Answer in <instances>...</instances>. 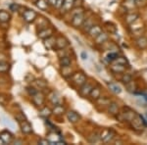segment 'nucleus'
<instances>
[{
	"label": "nucleus",
	"instance_id": "1",
	"mask_svg": "<svg viewBox=\"0 0 147 145\" xmlns=\"http://www.w3.org/2000/svg\"><path fill=\"white\" fill-rule=\"evenodd\" d=\"M36 16H37V14L35 13L34 10H30V9L24 11V13H23V19L27 23L34 22L35 19H36Z\"/></svg>",
	"mask_w": 147,
	"mask_h": 145
},
{
	"label": "nucleus",
	"instance_id": "2",
	"mask_svg": "<svg viewBox=\"0 0 147 145\" xmlns=\"http://www.w3.org/2000/svg\"><path fill=\"white\" fill-rule=\"evenodd\" d=\"M84 21V13L82 12H80V13H77L76 15L73 16V19H72V25L74 26L75 28H78L80 26L82 25Z\"/></svg>",
	"mask_w": 147,
	"mask_h": 145
},
{
	"label": "nucleus",
	"instance_id": "3",
	"mask_svg": "<svg viewBox=\"0 0 147 145\" xmlns=\"http://www.w3.org/2000/svg\"><path fill=\"white\" fill-rule=\"evenodd\" d=\"M20 125H21V130H22L23 134H30L32 132V125H30V123L27 122L26 120L22 121V122H20Z\"/></svg>",
	"mask_w": 147,
	"mask_h": 145
},
{
	"label": "nucleus",
	"instance_id": "4",
	"mask_svg": "<svg viewBox=\"0 0 147 145\" xmlns=\"http://www.w3.org/2000/svg\"><path fill=\"white\" fill-rule=\"evenodd\" d=\"M68 45V40L63 36H59L55 40V46L54 48L56 49H64Z\"/></svg>",
	"mask_w": 147,
	"mask_h": 145
},
{
	"label": "nucleus",
	"instance_id": "5",
	"mask_svg": "<svg viewBox=\"0 0 147 145\" xmlns=\"http://www.w3.org/2000/svg\"><path fill=\"white\" fill-rule=\"evenodd\" d=\"M85 80H86V78H85V76L82 73L76 74L73 77V82L77 85H82L85 82Z\"/></svg>",
	"mask_w": 147,
	"mask_h": 145
},
{
	"label": "nucleus",
	"instance_id": "6",
	"mask_svg": "<svg viewBox=\"0 0 147 145\" xmlns=\"http://www.w3.org/2000/svg\"><path fill=\"white\" fill-rule=\"evenodd\" d=\"M0 138L2 139V141L4 142V143L6 144H9L12 142V140H13V135L10 132H8V130H4V132H2L1 134H0Z\"/></svg>",
	"mask_w": 147,
	"mask_h": 145
},
{
	"label": "nucleus",
	"instance_id": "7",
	"mask_svg": "<svg viewBox=\"0 0 147 145\" xmlns=\"http://www.w3.org/2000/svg\"><path fill=\"white\" fill-rule=\"evenodd\" d=\"M93 88V86L90 84H82V88L80 89V94L82 95V97H85V96H87L89 93H90V91H91V89Z\"/></svg>",
	"mask_w": 147,
	"mask_h": 145
},
{
	"label": "nucleus",
	"instance_id": "8",
	"mask_svg": "<svg viewBox=\"0 0 147 145\" xmlns=\"http://www.w3.org/2000/svg\"><path fill=\"white\" fill-rule=\"evenodd\" d=\"M52 34H53V30L49 28H45L38 32V37H40V38H42V39L48 38V37L52 36Z\"/></svg>",
	"mask_w": 147,
	"mask_h": 145
},
{
	"label": "nucleus",
	"instance_id": "9",
	"mask_svg": "<svg viewBox=\"0 0 147 145\" xmlns=\"http://www.w3.org/2000/svg\"><path fill=\"white\" fill-rule=\"evenodd\" d=\"M114 136V132L111 129H106L104 130L103 132H102L101 134V139L103 140L104 142H109L111 139L113 138Z\"/></svg>",
	"mask_w": 147,
	"mask_h": 145
},
{
	"label": "nucleus",
	"instance_id": "10",
	"mask_svg": "<svg viewBox=\"0 0 147 145\" xmlns=\"http://www.w3.org/2000/svg\"><path fill=\"white\" fill-rule=\"evenodd\" d=\"M32 101H34V103L35 104L36 106H40L43 104V101H44V97L43 95L41 93H39V92H36L34 95H32Z\"/></svg>",
	"mask_w": 147,
	"mask_h": 145
},
{
	"label": "nucleus",
	"instance_id": "11",
	"mask_svg": "<svg viewBox=\"0 0 147 145\" xmlns=\"http://www.w3.org/2000/svg\"><path fill=\"white\" fill-rule=\"evenodd\" d=\"M74 5V0H64L63 1V4L61 6V10L62 12H68L72 9V7Z\"/></svg>",
	"mask_w": 147,
	"mask_h": 145
},
{
	"label": "nucleus",
	"instance_id": "12",
	"mask_svg": "<svg viewBox=\"0 0 147 145\" xmlns=\"http://www.w3.org/2000/svg\"><path fill=\"white\" fill-rule=\"evenodd\" d=\"M89 34H90L91 37H93V38H95L96 36H98L99 34L102 32V30L101 28L99 27V26H92V28H90V30H88Z\"/></svg>",
	"mask_w": 147,
	"mask_h": 145
},
{
	"label": "nucleus",
	"instance_id": "13",
	"mask_svg": "<svg viewBox=\"0 0 147 145\" xmlns=\"http://www.w3.org/2000/svg\"><path fill=\"white\" fill-rule=\"evenodd\" d=\"M67 118L71 123H77V122H79V120H80V116L74 111L69 112L67 114Z\"/></svg>",
	"mask_w": 147,
	"mask_h": 145
},
{
	"label": "nucleus",
	"instance_id": "14",
	"mask_svg": "<svg viewBox=\"0 0 147 145\" xmlns=\"http://www.w3.org/2000/svg\"><path fill=\"white\" fill-rule=\"evenodd\" d=\"M60 65L63 68H69L71 65V59L68 56H63L60 58Z\"/></svg>",
	"mask_w": 147,
	"mask_h": 145
},
{
	"label": "nucleus",
	"instance_id": "15",
	"mask_svg": "<svg viewBox=\"0 0 147 145\" xmlns=\"http://www.w3.org/2000/svg\"><path fill=\"white\" fill-rule=\"evenodd\" d=\"M45 40V42H44V45H45V47L47 49H52V48H54V46H55V40L56 39H54L53 37L50 36V37H48V38H46V39H44Z\"/></svg>",
	"mask_w": 147,
	"mask_h": 145
},
{
	"label": "nucleus",
	"instance_id": "16",
	"mask_svg": "<svg viewBox=\"0 0 147 145\" xmlns=\"http://www.w3.org/2000/svg\"><path fill=\"white\" fill-rule=\"evenodd\" d=\"M100 93H101V91L99 87H93V88L91 89L89 95H90V97L92 99H98L99 97H100Z\"/></svg>",
	"mask_w": 147,
	"mask_h": 145
},
{
	"label": "nucleus",
	"instance_id": "17",
	"mask_svg": "<svg viewBox=\"0 0 147 145\" xmlns=\"http://www.w3.org/2000/svg\"><path fill=\"white\" fill-rule=\"evenodd\" d=\"M108 87L111 89V91H113L114 93H116V94H120L121 92H122L121 87L116 84H108Z\"/></svg>",
	"mask_w": 147,
	"mask_h": 145
},
{
	"label": "nucleus",
	"instance_id": "18",
	"mask_svg": "<svg viewBox=\"0 0 147 145\" xmlns=\"http://www.w3.org/2000/svg\"><path fill=\"white\" fill-rule=\"evenodd\" d=\"M10 20V15L6 11H0V22L6 23Z\"/></svg>",
	"mask_w": 147,
	"mask_h": 145
},
{
	"label": "nucleus",
	"instance_id": "19",
	"mask_svg": "<svg viewBox=\"0 0 147 145\" xmlns=\"http://www.w3.org/2000/svg\"><path fill=\"white\" fill-rule=\"evenodd\" d=\"M35 5H36L37 8L41 9V10H46L47 7H48V4H47L45 0H37L35 2Z\"/></svg>",
	"mask_w": 147,
	"mask_h": 145
},
{
	"label": "nucleus",
	"instance_id": "20",
	"mask_svg": "<svg viewBox=\"0 0 147 145\" xmlns=\"http://www.w3.org/2000/svg\"><path fill=\"white\" fill-rule=\"evenodd\" d=\"M51 113H52V112L50 111V109L47 108V107H44L43 109H41V110H40L39 115L41 116V117H43V118H48L49 116L51 115Z\"/></svg>",
	"mask_w": 147,
	"mask_h": 145
},
{
	"label": "nucleus",
	"instance_id": "21",
	"mask_svg": "<svg viewBox=\"0 0 147 145\" xmlns=\"http://www.w3.org/2000/svg\"><path fill=\"white\" fill-rule=\"evenodd\" d=\"M107 38H108L107 34H104V32H101L98 36L95 37V40H96L97 43H103L104 41H106V40H107Z\"/></svg>",
	"mask_w": 147,
	"mask_h": 145
},
{
	"label": "nucleus",
	"instance_id": "22",
	"mask_svg": "<svg viewBox=\"0 0 147 145\" xmlns=\"http://www.w3.org/2000/svg\"><path fill=\"white\" fill-rule=\"evenodd\" d=\"M109 113L112 114V115H117L118 114V104L116 103H112L109 104Z\"/></svg>",
	"mask_w": 147,
	"mask_h": 145
},
{
	"label": "nucleus",
	"instance_id": "23",
	"mask_svg": "<svg viewBox=\"0 0 147 145\" xmlns=\"http://www.w3.org/2000/svg\"><path fill=\"white\" fill-rule=\"evenodd\" d=\"M64 112H65V109H64V107L61 106L60 104H59V105H55V108L53 109V113L56 114V115H62Z\"/></svg>",
	"mask_w": 147,
	"mask_h": 145
},
{
	"label": "nucleus",
	"instance_id": "24",
	"mask_svg": "<svg viewBox=\"0 0 147 145\" xmlns=\"http://www.w3.org/2000/svg\"><path fill=\"white\" fill-rule=\"evenodd\" d=\"M9 69H10V65L8 63H5V62H1L0 63V73L8 72Z\"/></svg>",
	"mask_w": 147,
	"mask_h": 145
},
{
	"label": "nucleus",
	"instance_id": "25",
	"mask_svg": "<svg viewBox=\"0 0 147 145\" xmlns=\"http://www.w3.org/2000/svg\"><path fill=\"white\" fill-rule=\"evenodd\" d=\"M50 101L54 104V105H59V104H60V98H59L58 95L55 93H52L51 97H50Z\"/></svg>",
	"mask_w": 147,
	"mask_h": 145
},
{
	"label": "nucleus",
	"instance_id": "26",
	"mask_svg": "<svg viewBox=\"0 0 147 145\" xmlns=\"http://www.w3.org/2000/svg\"><path fill=\"white\" fill-rule=\"evenodd\" d=\"M137 44L140 48H145L147 46V39L144 38V37H141V38L137 39Z\"/></svg>",
	"mask_w": 147,
	"mask_h": 145
},
{
	"label": "nucleus",
	"instance_id": "27",
	"mask_svg": "<svg viewBox=\"0 0 147 145\" xmlns=\"http://www.w3.org/2000/svg\"><path fill=\"white\" fill-rule=\"evenodd\" d=\"M99 140V135L98 134H92L90 136H88V141L90 143H94V142H97Z\"/></svg>",
	"mask_w": 147,
	"mask_h": 145
},
{
	"label": "nucleus",
	"instance_id": "28",
	"mask_svg": "<svg viewBox=\"0 0 147 145\" xmlns=\"http://www.w3.org/2000/svg\"><path fill=\"white\" fill-rule=\"evenodd\" d=\"M122 82H124L125 84H127V82H131V76L129 75V74H125L122 78Z\"/></svg>",
	"mask_w": 147,
	"mask_h": 145
},
{
	"label": "nucleus",
	"instance_id": "29",
	"mask_svg": "<svg viewBox=\"0 0 147 145\" xmlns=\"http://www.w3.org/2000/svg\"><path fill=\"white\" fill-rule=\"evenodd\" d=\"M117 58H118V54L115 53V52H111V53H109L107 55V60L110 61V62L116 60Z\"/></svg>",
	"mask_w": 147,
	"mask_h": 145
},
{
	"label": "nucleus",
	"instance_id": "30",
	"mask_svg": "<svg viewBox=\"0 0 147 145\" xmlns=\"http://www.w3.org/2000/svg\"><path fill=\"white\" fill-rule=\"evenodd\" d=\"M27 90H28V94H30V96H32V95H34V94L37 92V90H36V89H34V87H28Z\"/></svg>",
	"mask_w": 147,
	"mask_h": 145
},
{
	"label": "nucleus",
	"instance_id": "31",
	"mask_svg": "<svg viewBox=\"0 0 147 145\" xmlns=\"http://www.w3.org/2000/svg\"><path fill=\"white\" fill-rule=\"evenodd\" d=\"M19 7H20V6H19L18 4H16V3H15V4H12V5H10V9H11V10L13 11V12H15V11H17V10H18Z\"/></svg>",
	"mask_w": 147,
	"mask_h": 145
},
{
	"label": "nucleus",
	"instance_id": "32",
	"mask_svg": "<svg viewBox=\"0 0 147 145\" xmlns=\"http://www.w3.org/2000/svg\"><path fill=\"white\" fill-rule=\"evenodd\" d=\"M38 144L46 145V144H50V142H49L47 139H40V140H38Z\"/></svg>",
	"mask_w": 147,
	"mask_h": 145
},
{
	"label": "nucleus",
	"instance_id": "33",
	"mask_svg": "<svg viewBox=\"0 0 147 145\" xmlns=\"http://www.w3.org/2000/svg\"><path fill=\"white\" fill-rule=\"evenodd\" d=\"M127 63V61H125V59H124L122 57V58H118V64H121V65H125V64Z\"/></svg>",
	"mask_w": 147,
	"mask_h": 145
},
{
	"label": "nucleus",
	"instance_id": "34",
	"mask_svg": "<svg viewBox=\"0 0 147 145\" xmlns=\"http://www.w3.org/2000/svg\"><path fill=\"white\" fill-rule=\"evenodd\" d=\"M80 57H82V60H86V59H87V54H86V52H82V54H80Z\"/></svg>",
	"mask_w": 147,
	"mask_h": 145
},
{
	"label": "nucleus",
	"instance_id": "35",
	"mask_svg": "<svg viewBox=\"0 0 147 145\" xmlns=\"http://www.w3.org/2000/svg\"><path fill=\"white\" fill-rule=\"evenodd\" d=\"M48 2L50 4H52V5H54L55 6L56 5V2H57V0H48Z\"/></svg>",
	"mask_w": 147,
	"mask_h": 145
},
{
	"label": "nucleus",
	"instance_id": "36",
	"mask_svg": "<svg viewBox=\"0 0 147 145\" xmlns=\"http://www.w3.org/2000/svg\"><path fill=\"white\" fill-rule=\"evenodd\" d=\"M14 143H19V144H22V141H21V140H15V141H14Z\"/></svg>",
	"mask_w": 147,
	"mask_h": 145
},
{
	"label": "nucleus",
	"instance_id": "37",
	"mask_svg": "<svg viewBox=\"0 0 147 145\" xmlns=\"http://www.w3.org/2000/svg\"><path fill=\"white\" fill-rule=\"evenodd\" d=\"M1 144H4V142L2 141V139H1V138H0V145H1Z\"/></svg>",
	"mask_w": 147,
	"mask_h": 145
}]
</instances>
